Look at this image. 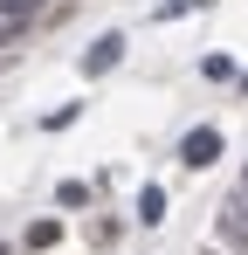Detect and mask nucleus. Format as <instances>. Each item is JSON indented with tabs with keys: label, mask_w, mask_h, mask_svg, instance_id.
Returning a JSON list of instances; mask_svg holds the SVG:
<instances>
[{
	"label": "nucleus",
	"mask_w": 248,
	"mask_h": 255,
	"mask_svg": "<svg viewBox=\"0 0 248 255\" xmlns=\"http://www.w3.org/2000/svg\"><path fill=\"white\" fill-rule=\"evenodd\" d=\"M55 200H62V207H83V200H90V186H83V179H62V193H55Z\"/></svg>",
	"instance_id": "423d86ee"
},
{
	"label": "nucleus",
	"mask_w": 248,
	"mask_h": 255,
	"mask_svg": "<svg viewBox=\"0 0 248 255\" xmlns=\"http://www.w3.org/2000/svg\"><path fill=\"white\" fill-rule=\"evenodd\" d=\"M55 242H62L55 221H35V228H28V249H55Z\"/></svg>",
	"instance_id": "39448f33"
},
{
	"label": "nucleus",
	"mask_w": 248,
	"mask_h": 255,
	"mask_svg": "<svg viewBox=\"0 0 248 255\" xmlns=\"http://www.w3.org/2000/svg\"><path fill=\"white\" fill-rule=\"evenodd\" d=\"M179 159H186L193 172H200V166H214V159H221V131H214V125L186 131V145H179Z\"/></svg>",
	"instance_id": "f03ea898"
},
{
	"label": "nucleus",
	"mask_w": 248,
	"mask_h": 255,
	"mask_svg": "<svg viewBox=\"0 0 248 255\" xmlns=\"http://www.w3.org/2000/svg\"><path fill=\"white\" fill-rule=\"evenodd\" d=\"M138 221H145V228L165 221V186H145V193H138Z\"/></svg>",
	"instance_id": "20e7f679"
},
{
	"label": "nucleus",
	"mask_w": 248,
	"mask_h": 255,
	"mask_svg": "<svg viewBox=\"0 0 248 255\" xmlns=\"http://www.w3.org/2000/svg\"><path fill=\"white\" fill-rule=\"evenodd\" d=\"M200 255H228V249H200Z\"/></svg>",
	"instance_id": "6e6552de"
},
{
	"label": "nucleus",
	"mask_w": 248,
	"mask_h": 255,
	"mask_svg": "<svg viewBox=\"0 0 248 255\" xmlns=\"http://www.w3.org/2000/svg\"><path fill=\"white\" fill-rule=\"evenodd\" d=\"M242 193H248V166H242Z\"/></svg>",
	"instance_id": "1a4fd4ad"
},
{
	"label": "nucleus",
	"mask_w": 248,
	"mask_h": 255,
	"mask_svg": "<svg viewBox=\"0 0 248 255\" xmlns=\"http://www.w3.org/2000/svg\"><path fill=\"white\" fill-rule=\"evenodd\" d=\"M124 62V35H97L90 55H83V76H104V69H118Z\"/></svg>",
	"instance_id": "7ed1b4c3"
},
{
	"label": "nucleus",
	"mask_w": 248,
	"mask_h": 255,
	"mask_svg": "<svg viewBox=\"0 0 248 255\" xmlns=\"http://www.w3.org/2000/svg\"><path fill=\"white\" fill-rule=\"evenodd\" d=\"M35 7H41V0H7V28H21V21H28Z\"/></svg>",
	"instance_id": "0eeeda50"
},
{
	"label": "nucleus",
	"mask_w": 248,
	"mask_h": 255,
	"mask_svg": "<svg viewBox=\"0 0 248 255\" xmlns=\"http://www.w3.org/2000/svg\"><path fill=\"white\" fill-rule=\"evenodd\" d=\"M214 228H221V242H228V249L248 255V193H228V200L214 207Z\"/></svg>",
	"instance_id": "f257e3e1"
}]
</instances>
